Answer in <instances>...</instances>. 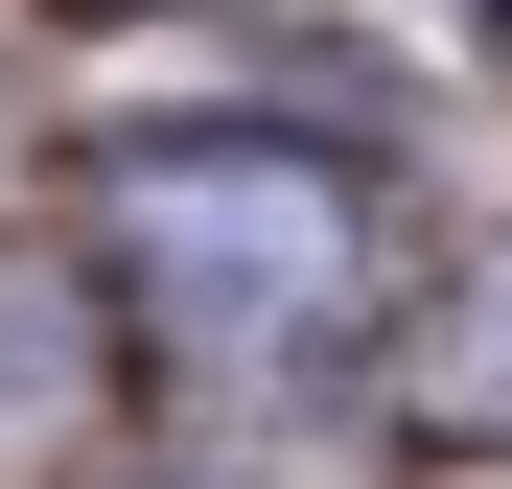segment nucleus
I'll return each instance as SVG.
<instances>
[{
  "label": "nucleus",
  "mask_w": 512,
  "mask_h": 489,
  "mask_svg": "<svg viewBox=\"0 0 512 489\" xmlns=\"http://www.w3.org/2000/svg\"><path fill=\"white\" fill-rule=\"evenodd\" d=\"M94 233H117V303L210 373H326L396 280V233L326 140H140L94 187Z\"/></svg>",
  "instance_id": "obj_1"
},
{
  "label": "nucleus",
  "mask_w": 512,
  "mask_h": 489,
  "mask_svg": "<svg viewBox=\"0 0 512 489\" xmlns=\"http://www.w3.org/2000/svg\"><path fill=\"white\" fill-rule=\"evenodd\" d=\"M489 47H512V0H489Z\"/></svg>",
  "instance_id": "obj_4"
},
{
  "label": "nucleus",
  "mask_w": 512,
  "mask_h": 489,
  "mask_svg": "<svg viewBox=\"0 0 512 489\" xmlns=\"http://www.w3.org/2000/svg\"><path fill=\"white\" fill-rule=\"evenodd\" d=\"M396 443H512V233L443 303H396Z\"/></svg>",
  "instance_id": "obj_2"
},
{
  "label": "nucleus",
  "mask_w": 512,
  "mask_h": 489,
  "mask_svg": "<svg viewBox=\"0 0 512 489\" xmlns=\"http://www.w3.org/2000/svg\"><path fill=\"white\" fill-rule=\"evenodd\" d=\"M94 396H117V326L70 257H0V443H94Z\"/></svg>",
  "instance_id": "obj_3"
}]
</instances>
